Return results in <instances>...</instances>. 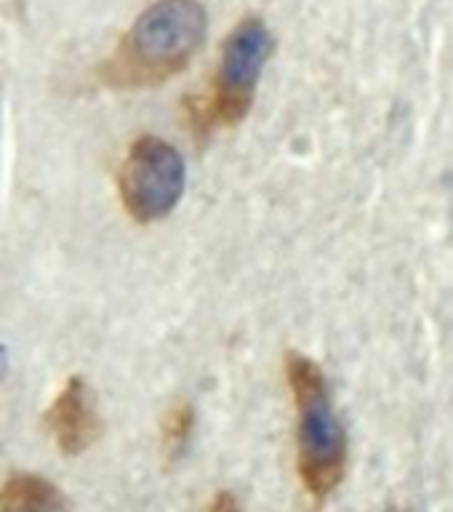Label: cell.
Listing matches in <instances>:
<instances>
[{"label": "cell", "mask_w": 453, "mask_h": 512, "mask_svg": "<svg viewBox=\"0 0 453 512\" xmlns=\"http://www.w3.org/2000/svg\"><path fill=\"white\" fill-rule=\"evenodd\" d=\"M208 35L200 0H155L136 16L118 48L99 64V80L110 88H155L187 70Z\"/></svg>", "instance_id": "6da1fadb"}, {"label": "cell", "mask_w": 453, "mask_h": 512, "mask_svg": "<svg viewBox=\"0 0 453 512\" xmlns=\"http://www.w3.org/2000/svg\"><path fill=\"white\" fill-rule=\"evenodd\" d=\"M286 376L299 408V475L307 491L315 499H323L344 478L347 432L331 406L326 376L315 360L288 352Z\"/></svg>", "instance_id": "7a4b0ae2"}, {"label": "cell", "mask_w": 453, "mask_h": 512, "mask_svg": "<svg viewBox=\"0 0 453 512\" xmlns=\"http://www.w3.org/2000/svg\"><path fill=\"white\" fill-rule=\"evenodd\" d=\"M272 51L275 38L264 19L246 16L232 27L222 43L211 94L203 107H192V118L198 120L200 128L235 126L246 118Z\"/></svg>", "instance_id": "3957f363"}, {"label": "cell", "mask_w": 453, "mask_h": 512, "mask_svg": "<svg viewBox=\"0 0 453 512\" xmlns=\"http://www.w3.org/2000/svg\"><path fill=\"white\" fill-rule=\"evenodd\" d=\"M187 166L174 144L144 134L128 147L118 174L123 208L136 222L150 224L168 216L182 200Z\"/></svg>", "instance_id": "277c9868"}, {"label": "cell", "mask_w": 453, "mask_h": 512, "mask_svg": "<svg viewBox=\"0 0 453 512\" xmlns=\"http://www.w3.org/2000/svg\"><path fill=\"white\" fill-rule=\"evenodd\" d=\"M46 424L62 454L78 456L94 446L102 432V419L96 414L94 395L80 376L64 382L62 392L48 408Z\"/></svg>", "instance_id": "5b68a950"}, {"label": "cell", "mask_w": 453, "mask_h": 512, "mask_svg": "<svg viewBox=\"0 0 453 512\" xmlns=\"http://www.w3.org/2000/svg\"><path fill=\"white\" fill-rule=\"evenodd\" d=\"M0 512H70V502L51 480L22 472L0 486Z\"/></svg>", "instance_id": "8992f818"}, {"label": "cell", "mask_w": 453, "mask_h": 512, "mask_svg": "<svg viewBox=\"0 0 453 512\" xmlns=\"http://www.w3.org/2000/svg\"><path fill=\"white\" fill-rule=\"evenodd\" d=\"M192 432H195V411L190 403H176L168 408L160 424V446L166 454L168 462H179L192 443Z\"/></svg>", "instance_id": "52a82bcc"}, {"label": "cell", "mask_w": 453, "mask_h": 512, "mask_svg": "<svg viewBox=\"0 0 453 512\" xmlns=\"http://www.w3.org/2000/svg\"><path fill=\"white\" fill-rule=\"evenodd\" d=\"M206 512H240V502L230 494V491H219V494L211 499Z\"/></svg>", "instance_id": "ba28073f"}, {"label": "cell", "mask_w": 453, "mask_h": 512, "mask_svg": "<svg viewBox=\"0 0 453 512\" xmlns=\"http://www.w3.org/2000/svg\"><path fill=\"white\" fill-rule=\"evenodd\" d=\"M6 368H8V355H6V350L0 347V379L6 376Z\"/></svg>", "instance_id": "9c48e42d"}]
</instances>
